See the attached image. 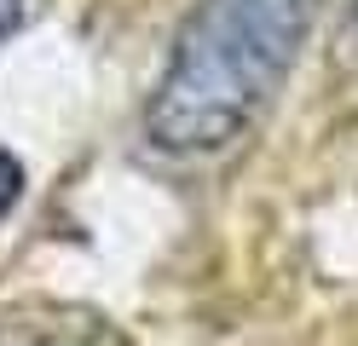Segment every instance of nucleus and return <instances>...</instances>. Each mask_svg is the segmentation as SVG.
<instances>
[{"label":"nucleus","mask_w":358,"mask_h":346,"mask_svg":"<svg viewBox=\"0 0 358 346\" xmlns=\"http://www.w3.org/2000/svg\"><path fill=\"white\" fill-rule=\"evenodd\" d=\"M312 23L318 0H196L145 104V138L168 156L226 150L283 87Z\"/></svg>","instance_id":"nucleus-1"},{"label":"nucleus","mask_w":358,"mask_h":346,"mask_svg":"<svg viewBox=\"0 0 358 346\" xmlns=\"http://www.w3.org/2000/svg\"><path fill=\"white\" fill-rule=\"evenodd\" d=\"M24 196V161H17L12 150H0V214Z\"/></svg>","instance_id":"nucleus-2"},{"label":"nucleus","mask_w":358,"mask_h":346,"mask_svg":"<svg viewBox=\"0 0 358 346\" xmlns=\"http://www.w3.org/2000/svg\"><path fill=\"white\" fill-rule=\"evenodd\" d=\"M29 6H35V0H0V41H6V35L17 29V23L29 17Z\"/></svg>","instance_id":"nucleus-3"},{"label":"nucleus","mask_w":358,"mask_h":346,"mask_svg":"<svg viewBox=\"0 0 358 346\" xmlns=\"http://www.w3.org/2000/svg\"><path fill=\"white\" fill-rule=\"evenodd\" d=\"M17 346H52V340H17Z\"/></svg>","instance_id":"nucleus-4"}]
</instances>
